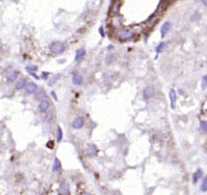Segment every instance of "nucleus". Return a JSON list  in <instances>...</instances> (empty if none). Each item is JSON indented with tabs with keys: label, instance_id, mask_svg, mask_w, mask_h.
<instances>
[{
	"label": "nucleus",
	"instance_id": "f257e3e1",
	"mask_svg": "<svg viewBox=\"0 0 207 195\" xmlns=\"http://www.w3.org/2000/svg\"><path fill=\"white\" fill-rule=\"evenodd\" d=\"M49 49L53 54H56V55L62 54V53L65 51V44L61 41H54L50 44Z\"/></svg>",
	"mask_w": 207,
	"mask_h": 195
},
{
	"label": "nucleus",
	"instance_id": "f03ea898",
	"mask_svg": "<svg viewBox=\"0 0 207 195\" xmlns=\"http://www.w3.org/2000/svg\"><path fill=\"white\" fill-rule=\"evenodd\" d=\"M133 36H134V33L133 31L131 30H124L119 33V39H121V41H128V39H132Z\"/></svg>",
	"mask_w": 207,
	"mask_h": 195
},
{
	"label": "nucleus",
	"instance_id": "7ed1b4c3",
	"mask_svg": "<svg viewBox=\"0 0 207 195\" xmlns=\"http://www.w3.org/2000/svg\"><path fill=\"white\" fill-rule=\"evenodd\" d=\"M84 126V118L81 116H77L75 117L73 121H72V127L74 129H81Z\"/></svg>",
	"mask_w": 207,
	"mask_h": 195
},
{
	"label": "nucleus",
	"instance_id": "20e7f679",
	"mask_svg": "<svg viewBox=\"0 0 207 195\" xmlns=\"http://www.w3.org/2000/svg\"><path fill=\"white\" fill-rule=\"evenodd\" d=\"M49 107H50V103L48 100H41L38 106V110H39V112H44L49 109Z\"/></svg>",
	"mask_w": 207,
	"mask_h": 195
},
{
	"label": "nucleus",
	"instance_id": "39448f33",
	"mask_svg": "<svg viewBox=\"0 0 207 195\" xmlns=\"http://www.w3.org/2000/svg\"><path fill=\"white\" fill-rule=\"evenodd\" d=\"M18 74L19 73H18V71H16V70H10L6 75L7 80L9 82H15L16 79H18Z\"/></svg>",
	"mask_w": 207,
	"mask_h": 195
},
{
	"label": "nucleus",
	"instance_id": "423d86ee",
	"mask_svg": "<svg viewBox=\"0 0 207 195\" xmlns=\"http://www.w3.org/2000/svg\"><path fill=\"white\" fill-rule=\"evenodd\" d=\"M25 89H26L27 92H29V93H36V92H37V90H38V86L34 83V82H30V83L26 84V87H25Z\"/></svg>",
	"mask_w": 207,
	"mask_h": 195
},
{
	"label": "nucleus",
	"instance_id": "0eeeda50",
	"mask_svg": "<svg viewBox=\"0 0 207 195\" xmlns=\"http://www.w3.org/2000/svg\"><path fill=\"white\" fill-rule=\"evenodd\" d=\"M170 27H172L170 22H165V23L162 25V27H161V37L162 38H164V37L166 36V34L169 33Z\"/></svg>",
	"mask_w": 207,
	"mask_h": 195
},
{
	"label": "nucleus",
	"instance_id": "6e6552de",
	"mask_svg": "<svg viewBox=\"0 0 207 195\" xmlns=\"http://www.w3.org/2000/svg\"><path fill=\"white\" fill-rule=\"evenodd\" d=\"M52 170H53V172H60L62 170V163H61L60 160H59L58 158H55L54 159Z\"/></svg>",
	"mask_w": 207,
	"mask_h": 195
},
{
	"label": "nucleus",
	"instance_id": "1a4fd4ad",
	"mask_svg": "<svg viewBox=\"0 0 207 195\" xmlns=\"http://www.w3.org/2000/svg\"><path fill=\"white\" fill-rule=\"evenodd\" d=\"M144 96L145 99H149V98L153 97V96H154V90H153L152 87H145L144 89Z\"/></svg>",
	"mask_w": 207,
	"mask_h": 195
},
{
	"label": "nucleus",
	"instance_id": "9d476101",
	"mask_svg": "<svg viewBox=\"0 0 207 195\" xmlns=\"http://www.w3.org/2000/svg\"><path fill=\"white\" fill-rule=\"evenodd\" d=\"M85 55H86V50L84 49V48L78 49L76 51V54H75V61L78 62V61L82 60V59L85 57Z\"/></svg>",
	"mask_w": 207,
	"mask_h": 195
},
{
	"label": "nucleus",
	"instance_id": "9b49d317",
	"mask_svg": "<svg viewBox=\"0 0 207 195\" xmlns=\"http://www.w3.org/2000/svg\"><path fill=\"white\" fill-rule=\"evenodd\" d=\"M82 82H83L82 77H81L78 73L74 72L73 76H72V83H73L74 85H76V86H80V85L82 84Z\"/></svg>",
	"mask_w": 207,
	"mask_h": 195
},
{
	"label": "nucleus",
	"instance_id": "f8f14e48",
	"mask_svg": "<svg viewBox=\"0 0 207 195\" xmlns=\"http://www.w3.org/2000/svg\"><path fill=\"white\" fill-rule=\"evenodd\" d=\"M170 106H172V108H174L175 102H176V93L173 89H170Z\"/></svg>",
	"mask_w": 207,
	"mask_h": 195
},
{
	"label": "nucleus",
	"instance_id": "ddd939ff",
	"mask_svg": "<svg viewBox=\"0 0 207 195\" xmlns=\"http://www.w3.org/2000/svg\"><path fill=\"white\" fill-rule=\"evenodd\" d=\"M26 79L25 78H22V79H20V80H19L18 83H16V89H23V87H26Z\"/></svg>",
	"mask_w": 207,
	"mask_h": 195
},
{
	"label": "nucleus",
	"instance_id": "4468645a",
	"mask_svg": "<svg viewBox=\"0 0 207 195\" xmlns=\"http://www.w3.org/2000/svg\"><path fill=\"white\" fill-rule=\"evenodd\" d=\"M87 154L90 155V156H94L96 154V147L94 145L88 146L87 147Z\"/></svg>",
	"mask_w": 207,
	"mask_h": 195
},
{
	"label": "nucleus",
	"instance_id": "2eb2a0df",
	"mask_svg": "<svg viewBox=\"0 0 207 195\" xmlns=\"http://www.w3.org/2000/svg\"><path fill=\"white\" fill-rule=\"evenodd\" d=\"M201 177H202V171H201L200 169H198V170L194 174V176H193V179H194V182H195V183H197L198 180L201 179Z\"/></svg>",
	"mask_w": 207,
	"mask_h": 195
},
{
	"label": "nucleus",
	"instance_id": "dca6fc26",
	"mask_svg": "<svg viewBox=\"0 0 207 195\" xmlns=\"http://www.w3.org/2000/svg\"><path fill=\"white\" fill-rule=\"evenodd\" d=\"M25 69L27 70L28 73H30V74H31V73H35L36 71H37L38 66H28L25 67Z\"/></svg>",
	"mask_w": 207,
	"mask_h": 195
},
{
	"label": "nucleus",
	"instance_id": "f3484780",
	"mask_svg": "<svg viewBox=\"0 0 207 195\" xmlns=\"http://www.w3.org/2000/svg\"><path fill=\"white\" fill-rule=\"evenodd\" d=\"M63 139V130L60 126L57 127V141H61Z\"/></svg>",
	"mask_w": 207,
	"mask_h": 195
},
{
	"label": "nucleus",
	"instance_id": "a211bd4d",
	"mask_svg": "<svg viewBox=\"0 0 207 195\" xmlns=\"http://www.w3.org/2000/svg\"><path fill=\"white\" fill-rule=\"evenodd\" d=\"M165 46H166V43H165V42H161V43L159 44L157 47H156V52H157V53L162 52L164 50Z\"/></svg>",
	"mask_w": 207,
	"mask_h": 195
},
{
	"label": "nucleus",
	"instance_id": "6ab92c4d",
	"mask_svg": "<svg viewBox=\"0 0 207 195\" xmlns=\"http://www.w3.org/2000/svg\"><path fill=\"white\" fill-rule=\"evenodd\" d=\"M201 190L207 191V177H205V179H203V182L201 183Z\"/></svg>",
	"mask_w": 207,
	"mask_h": 195
},
{
	"label": "nucleus",
	"instance_id": "aec40b11",
	"mask_svg": "<svg viewBox=\"0 0 207 195\" xmlns=\"http://www.w3.org/2000/svg\"><path fill=\"white\" fill-rule=\"evenodd\" d=\"M200 128L202 131L207 132V121H205V120L200 121Z\"/></svg>",
	"mask_w": 207,
	"mask_h": 195
},
{
	"label": "nucleus",
	"instance_id": "412c9836",
	"mask_svg": "<svg viewBox=\"0 0 207 195\" xmlns=\"http://www.w3.org/2000/svg\"><path fill=\"white\" fill-rule=\"evenodd\" d=\"M201 86H202V89H205L207 87V75L203 76L202 78V83H201Z\"/></svg>",
	"mask_w": 207,
	"mask_h": 195
},
{
	"label": "nucleus",
	"instance_id": "4be33fe9",
	"mask_svg": "<svg viewBox=\"0 0 207 195\" xmlns=\"http://www.w3.org/2000/svg\"><path fill=\"white\" fill-rule=\"evenodd\" d=\"M36 98H37V99H39V100H41V99H43V98H44V92L43 91V92H39L37 95H36Z\"/></svg>",
	"mask_w": 207,
	"mask_h": 195
},
{
	"label": "nucleus",
	"instance_id": "5701e85b",
	"mask_svg": "<svg viewBox=\"0 0 207 195\" xmlns=\"http://www.w3.org/2000/svg\"><path fill=\"white\" fill-rule=\"evenodd\" d=\"M48 76H49L48 72H43L41 73V78L44 79V80H47V79H48Z\"/></svg>",
	"mask_w": 207,
	"mask_h": 195
},
{
	"label": "nucleus",
	"instance_id": "b1692460",
	"mask_svg": "<svg viewBox=\"0 0 207 195\" xmlns=\"http://www.w3.org/2000/svg\"><path fill=\"white\" fill-rule=\"evenodd\" d=\"M119 3H117L116 5H115L114 6V8H113V13L114 14H117V12H119Z\"/></svg>",
	"mask_w": 207,
	"mask_h": 195
},
{
	"label": "nucleus",
	"instance_id": "393cba45",
	"mask_svg": "<svg viewBox=\"0 0 207 195\" xmlns=\"http://www.w3.org/2000/svg\"><path fill=\"white\" fill-rule=\"evenodd\" d=\"M99 33H100V35H101V37H104V31H103L102 27L99 28Z\"/></svg>",
	"mask_w": 207,
	"mask_h": 195
},
{
	"label": "nucleus",
	"instance_id": "a878e982",
	"mask_svg": "<svg viewBox=\"0 0 207 195\" xmlns=\"http://www.w3.org/2000/svg\"><path fill=\"white\" fill-rule=\"evenodd\" d=\"M51 94H52L53 97H54V99H55V100H57V97H56V96H55V93H54V91H51Z\"/></svg>",
	"mask_w": 207,
	"mask_h": 195
},
{
	"label": "nucleus",
	"instance_id": "bb28decb",
	"mask_svg": "<svg viewBox=\"0 0 207 195\" xmlns=\"http://www.w3.org/2000/svg\"><path fill=\"white\" fill-rule=\"evenodd\" d=\"M206 114H207V110H206Z\"/></svg>",
	"mask_w": 207,
	"mask_h": 195
}]
</instances>
